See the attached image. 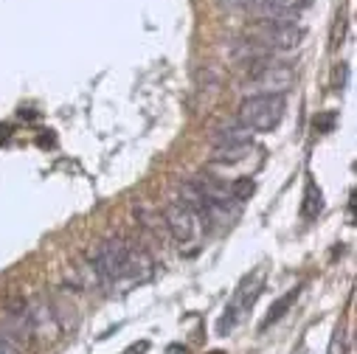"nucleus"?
<instances>
[{"label":"nucleus","mask_w":357,"mask_h":354,"mask_svg":"<svg viewBox=\"0 0 357 354\" xmlns=\"http://www.w3.org/2000/svg\"><path fill=\"white\" fill-rule=\"evenodd\" d=\"M93 273L102 284H116L121 279H146L152 273V259L144 250H135L124 236H107L93 250Z\"/></svg>","instance_id":"obj_1"},{"label":"nucleus","mask_w":357,"mask_h":354,"mask_svg":"<svg viewBox=\"0 0 357 354\" xmlns=\"http://www.w3.org/2000/svg\"><path fill=\"white\" fill-rule=\"evenodd\" d=\"M284 96L282 93H256L239 105V124L250 132H273L284 118Z\"/></svg>","instance_id":"obj_2"},{"label":"nucleus","mask_w":357,"mask_h":354,"mask_svg":"<svg viewBox=\"0 0 357 354\" xmlns=\"http://www.w3.org/2000/svg\"><path fill=\"white\" fill-rule=\"evenodd\" d=\"M163 222L177 245H195L203 233V220L181 200H174L163 208Z\"/></svg>","instance_id":"obj_3"},{"label":"nucleus","mask_w":357,"mask_h":354,"mask_svg":"<svg viewBox=\"0 0 357 354\" xmlns=\"http://www.w3.org/2000/svg\"><path fill=\"white\" fill-rule=\"evenodd\" d=\"M261 282H264V276H261V273H256L253 279H245V284L236 290V295H234V298H231V304L225 307V315L217 321V332H220V334H228V332L239 323V318L253 307V301L259 298Z\"/></svg>","instance_id":"obj_4"},{"label":"nucleus","mask_w":357,"mask_h":354,"mask_svg":"<svg viewBox=\"0 0 357 354\" xmlns=\"http://www.w3.org/2000/svg\"><path fill=\"white\" fill-rule=\"evenodd\" d=\"M304 29L296 23H276V20H261L256 29V37L261 45L273 48V51H293L304 40Z\"/></svg>","instance_id":"obj_5"},{"label":"nucleus","mask_w":357,"mask_h":354,"mask_svg":"<svg viewBox=\"0 0 357 354\" xmlns=\"http://www.w3.org/2000/svg\"><path fill=\"white\" fill-rule=\"evenodd\" d=\"M256 17L261 20H276V23H293L298 20L307 6H310V0H248L245 3Z\"/></svg>","instance_id":"obj_6"},{"label":"nucleus","mask_w":357,"mask_h":354,"mask_svg":"<svg viewBox=\"0 0 357 354\" xmlns=\"http://www.w3.org/2000/svg\"><path fill=\"white\" fill-rule=\"evenodd\" d=\"M256 68H253V73H250V84H256L261 93H282L284 87L290 84V70L284 68V65H271V62H264V59H259V62H253Z\"/></svg>","instance_id":"obj_7"},{"label":"nucleus","mask_w":357,"mask_h":354,"mask_svg":"<svg viewBox=\"0 0 357 354\" xmlns=\"http://www.w3.org/2000/svg\"><path fill=\"white\" fill-rule=\"evenodd\" d=\"M29 332L37 334L43 343L56 340L59 332H62V326H59V321H56V312H54L51 307H45V304H37V307L29 312Z\"/></svg>","instance_id":"obj_8"},{"label":"nucleus","mask_w":357,"mask_h":354,"mask_svg":"<svg viewBox=\"0 0 357 354\" xmlns=\"http://www.w3.org/2000/svg\"><path fill=\"white\" fill-rule=\"evenodd\" d=\"M298 290H301V287H293V290H290V293H284L279 301H273L271 312L264 315V321H261V326H259L261 332H264V329H271L276 321H282V318H284V312H287V309L296 304V298H298Z\"/></svg>","instance_id":"obj_9"},{"label":"nucleus","mask_w":357,"mask_h":354,"mask_svg":"<svg viewBox=\"0 0 357 354\" xmlns=\"http://www.w3.org/2000/svg\"><path fill=\"white\" fill-rule=\"evenodd\" d=\"M250 152H253V144H250V141L217 146V149H214V163H239V160H245Z\"/></svg>","instance_id":"obj_10"},{"label":"nucleus","mask_w":357,"mask_h":354,"mask_svg":"<svg viewBox=\"0 0 357 354\" xmlns=\"http://www.w3.org/2000/svg\"><path fill=\"white\" fill-rule=\"evenodd\" d=\"M321 211H324V194H321V189L315 186V180H307L304 203H301V217H304V220H315Z\"/></svg>","instance_id":"obj_11"},{"label":"nucleus","mask_w":357,"mask_h":354,"mask_svg":"<svg viewBox=\"0 0 357 354\" xmlns=\"http://www.w3.org/2000/svg\"><path fill=\"white\" fill-rule=\"evenodd\" d=\"M250 130H245L242 124L239 127H228V130H220L214 135V146H228V144H242V141H250Z\"/></svg>","instance_id":"obj_12"},{"label":"nucleus","mask_w":357,"mask_h":354,"mask_svg":"<svg viewBox=\"0 0 357 354\" xmlns=\"http://www.w3.org/2000/svg\"><path fill=\"white\" fill-rule=\"evenodd\" d=\"M253 189H256V186H253L250 177H239V180L231 186V194H234L236 203H242V200H248V197L253 194Z\"/></svg>","instance_id":"obj_13"},{"label":"nucleus","mask_w":357,"mask_h":354,"mask_svg":"<svg viewBox=\"0 0 357 354\" xmlns=\"http://www.w3.org/2000/svg\"><path fill=\"white\" fill-rule=\"evenodd\" d=\"M0 354H20V351H17V343L9 340L6 334H0Z\"/></svg>","instance_id":"obj_14"},{"label":"nucleus","mask_w":357,"mask_h":354,"mask_svg":"<svg viewBox=\"0 0 357 354\" xmlns=\"http://www.w3.org/2000/svg\"><path fill=\"white\" fill-rule=\"evenodd\" d=\"M332 124H335V116H321V118H315V127H318V130H332Z\"/></svg>","instance_id":"obj_15"},{"label":"nucleus","mask_w":357,"mask_h":354,"mask_svg":"<svg viewBox=\"0 0 357 354\" xmlns=\"http://www.w3.org/2000/svg\"><path fill=\"white\" fill-rule=\"evenodd\" d=\"M337 346H340V351H343V332H340V329H337L335 337H332V348H329V354H337Z\"/></svg>","instance_id":"obj_16"},{"label":"nucleus","mask_w":357,"mask_h":354,"mask_svg":"<svg viewBox=\"0 0 357 354\" xmlns=\"http://www.w3.org/2000/svg\"><path fill=\"white\" fill-rule=\"evenodd\" d=\"M146 348H149V343H146V340H141V343H135V346H130V348H127L124 354H144Z\"/></svg>","instance_id":"obj_17"},{"label":"nucleus","mask_w":357,"mask_h":354,"mask_svg":"<svg viewBox=\"0 0 357 354\" xmlns=\"http://www.w3.org/2000/svg\"><path fill=\"white\" fill-rule=\"evenodd\" d=\"M166 354H189V351H186V346H181V343H172V346L166 348Z\"/></svg>","instance_id":"obj_18"},{"label":"nucleus","mask_w":357,"mask_h":354,"mask_svg":"<svg viewBox=\"0 0 357 354\" xmlns=\"http://www.w3.org/2000/svg\"><path fill=\"white\" fill-rule=\"evenodd\" d=\"M211 354H225V351H211Z\"/></svg>","instance_id":"obj_19"}]
</instances>
